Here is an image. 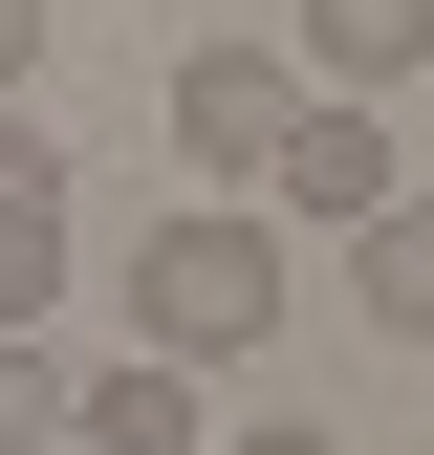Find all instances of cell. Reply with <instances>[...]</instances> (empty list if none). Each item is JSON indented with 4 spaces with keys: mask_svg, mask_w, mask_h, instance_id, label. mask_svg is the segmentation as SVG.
<instances>
[{
    "mask_svg": "<svg viewBox=\"0 0 434 455\" xmlns=\"http://www.w3.org/2000/svg\"><path fill=\"white\" fill-rule=\"evenodd\" d=\"M131 347H152V369L283 347V217H261V196H174V217L131 239Z\"/></svg>",
    "mask_w": 434,
    "mask_h": 455,
    "instance_id": "obj_1",
    "label": "cell"
},
{
    "mask_svg": "<svg viewBox=\"0 0 434 455\" xmlns=\"http://www.w3.org/2000/svg\"><path fill=\"white\" fill-rule=\"evenodd\" d=\"M261 217H326V239H369V217H391V131H369V108H283V152H261Z\"/></svg>",
    "mask_w": 434,
    "mask_h": 455,
    "instance_id": "obj_2",
    "label": "cell"
},
{
    "mask_svg": "<svg viewBox=\"0 0 434 455\" xmlns=\"http://www.w3.org/2000/svg\"><path fill=\"white\" fill-rule=\"evenodd\" d=\"M66 455H217V369H152V347L66 369Z\"/></svg>",
    "mask_w": 434,
    "mask_h": 455,
    "instance_id": "obj_3",
    "label": "cell"
},
{
    "mask_svg": "<svg viewBox=\"0 0 434 455\" xmlns=\"http://www.w3.org/2000/svg\"><path fill=\"white\" fill-rule=\"evenodd\" d=\"M283 108H304L283 44H196V66H174V152H196V174H261V152H283Z\"/></svg>",
    "mask_w": 434,
    "mask_h": 455,
    "instance_id": "obj_4",
    "label": "cell"
},
{
    "mask_svg": "<svg viewBox=\"0 0 434 455\" xmlns=\"http://www.w3.org/2000/svg\"><path fill=\"white\" fill-rule=\"evenodd\" d=\"M283 66H304L326 108H369V87L434 66V0H283Z\"/></svg>",
    "mask_w": 434,
    "mask_h": 455,
    "instance_id": "obj_5",
    "label": "cell"
},
{
    "mask_svg": "<svg viewBox=\"0 0 434 455\" xmlns=\"http://www.w3.org/2000/svg\"><path fill=\"white\" fill-rule=\"evenodd\" d=\"M66 304V152L0 108V325H44Z\"/></svg>",
    "mask_w": 434,
    "mask_h": 455,
    "instance_id": "obj_6",
    "label": "cell"
},
{
    "mask_svg": "<svg viewBox=\"0 0 434 455\" xmlns=\"http://www.w3.org/2000/svg\"><path fill=\"white\" fill-rule=\"evenodd\" d=\"M348 304L391 325V347H434V196H391V217L348 239Z\"/></svg>",
    "mask_w": 434,
    "mask_h": 455,
    "instance_id": "obj_7",
    "label": "cell"
},
{
    "mask_svg": "<svg viewBox=\"0 0 434 455\" xmlns=\"http://www.w3.org/2000/svg\"><path fill=\"white\" fill-rule=\"evenodd\" d=\"M0 455H66V369H44V325H0Z\"/></svg>",
    "mask_w": 434,
    "mask_h": 455,
    "instance_id": "obj_8",
    "label": "cell"
},
{
    "mask_svg": "<svg viewBox=\"0 0 434 455\" xmlns=\"http://www.w3.org/2000/svg\"><path fill=\"white\" fill-rule=\"evenodd\" d=\"M217 455H348V434H326V412H261V434H217Z\"/></svg>",
    "mask_w": 434,
    "mask_h": 455,
    "instance_id": "obj_9",
    "label": "cell"
},
{
    "mask_svg": "<svg viewBox=\"0 0 434 455\" xmlns=\"http://www.w3.org/2000/svg\"><path fill=\"white\" fill-rule=\"evenodd\" d=\"M22 66H44V0H0V108H22Z\"/></svg>",
    "mask_w": 434,
    "mask_h": 455,
    "instance_id": "obj_10",
    "label": "cell"
}]
</instances>
